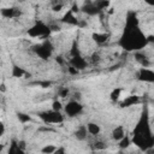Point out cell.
Instances as JSON below:
<instances>
[{
    "label": "cell",
    "instance_id": "26",
    "mask_svg": "<svg viewBox=\"0 0 154 154\" xmlns=\"http://www.w3.org/2000/svg\"><path fill=\"white\" fill-rule=\"evenodd\" d=\"M120 93H122V88H116L112 90L111 93V100L112 101H118L119 96H120Z\"/></svg>",
    "mask_w": 154,
    "mask_h": 154
},
{
    "label": "cell",
    "instance_id": "1",
    "mask_svg": "<svg viewBox=\"0 0 154 154\" xmlns=\"http://www.w3.org/2000/svg\"><path fill=\"white\" fill-rule=\"evenodd\" d=\"M132 142L142 150H148L154 144V138H153V135L150 131V126L148 123V117H147L146 111L142 114L138 124L136 125V128L134 130Z\"/></svg>",
    "mask_w": 154,
    "mask_h": 154
},
{
    "label": "cell",
    "instance_id": "4",
    "mask_svg": "<svg viewBox=\"0 0 154 154\" xmlns=\"http://www.w3.org/2000/svg\"><path fill=\"white\" fill-rule=\"evenodd\" d=\"M38 118L45 123V124H61L64 122V116L60 112H55L53 109L51 111H43L37 113Z\"/></svg>",
    "mask_w": 154,
    "mask_h": 154
},
{
    "label": "cell",
    "instance_id": "12",
    "mask_svg": "<svg viewBox=\"0 0 154 154\" xmlns=\"http://www.w3.org/2000/svg\"><path fill=\"white\" fill-rule=\"evenodd\" d=\"M138 26V19L134 11H129L126 14V26L125 28H137Z\"/></svg>",
    "mask_w": 154,
    "mask_h": 154
},
{
    "label": "cell",
    "instance_id": "11",
    "mask_svg": "<svg viewBox=\"0 0 154 154\" xmlns=\"http://www.w3.org/2000/svg\"><path fill=\"white\" fill-rule=\"evenodd\" d=\"M61 22L66 23V24H70V25H79V20L75 16V13H72L70 10L61 17Z\"/></svg>",
    "mask_w": 154,
    "mask_h": 154
},
{
    "label": "cell",
    "instance_id": "8",
    "mask_svg": "<svg viewBox=\"0 0 154 154\" xmlns=\"http://www.w3.org/2000/svg\"><path fill=\"white\" fill-rule=\"evenodd\" d=\"M79 10H82L88 16H96V14H100L101 13V11L95 5V1H84L82 4V7Z\"/></svg>",
    "mask_w": 154,
    "mask_h": 154
},
{
    "label": "cell",
    "instance_id": "40",
    "mask_svg": "<svg viewBox=\"0 0 154 154\" xmlns=\"http://www.w3.org/2000/svg\"><path fill=\"white\" fill-rule=\"evenodd\" d=\"M117 154H125V153H123V152H119V153H117Z\"/></svg>",
    "mask_w": 154,
    "mask_h": 154
},
{
    "label": "cell",
    "instance_id": "31",
    "mask_svg": "<svg viewBox=\"0 0 154 154\" xmlns=\"http://www.w3.org/2000/svg\"><path fill=\"white\" fill-rule=\"evenodd\" d=\"M90 60H91V63L95 65V64H97L99 61H100V55H99V53H93L91 54V57H90Z\"/></svg>",
    "mask_w": 154,
    "mask_h": 154
},
{
    "label": "cell",
    "instance_id": "3",
    "mask_svg": "<svg viewBox=\"0 0 154 154\" xmlns=\"http://www.w3.org/2000/svg\"><path fill=\"white\" fill-rule=\"evenodd\" d=\"M31 49H32V52H34L38 58H41V59H43V60H47L48 58L52 57V53H53L54 47H53V45H52L51 41L45 40L43 42L32 46Z\"/></svg>",
    "mask_w": 154,
    "mask_h": 154
},
{
    "label": "cell",
    "instance_id": "22",
    "mask_svg": "<svg viewBox=\"0 0 154 154\" xmlns=\"http://www.w3.org/2000/svg\"><path fill=\"white\" fill-rule=\"evenodd\" d=\"M95 5H96L97 8L102 12L103 10H106V8L109 6V1H107V0H96V1H95Z\"/></svg>",
    "mask_w": 154,
    "mask_h": 154
},
{
    "label": "cell",
    "instance_id": "23",
    "mask_svg": "<svg viewBox=\"0 0 154 154\" xmlns=\"http://www.w3.org/2000/svg\"><path fill=\"white\" fill-rule=\"evenodd\" d=\"M130 143H131V140L125 135V136L119 141V148H120V149H126V148L130 146Z\"/></svg>",
    "mask_w": 154,
    "mask_h": 154
},
{
    "label": "cell",
    "instance_id": "34",
    "mask_svg": "<svg viewBox=\"0 0 154 154\" xmlns=\"http://www.w3.org/2000/svg\"><path fill=\"white\" fill-rule=\"evenodd\" d=\"M67 70H69V72H70L71 75H77V73H78V70H76V69L72 67V66H69Z\"/></svg>",
    "mask_w": 154,
    "mask_h": 154
},
{
    "label": "cell",
    "instance_id": "21",
    "mask_svg": "<svg viewBox=\"0 0 154 154\" xmlns=\"http://www.w3.org/2000/svg\"><path fill=\"white\" fill-rule=\"evenodd\" d=\"M17 118H18V120H19L20 123H23V124H25V123H30V122L32 120V118H31L29 114L23 113V112H18V113H17Z\"/></svg>",
    "mask_w": 154,
    "mask_h": 154
},
{
    "label": "cell",
    "instance_id": "18",
    "mask_svg": "<svg viewBox=\"0 0 154 154\" xmlns=\"http://www.w3.org/2000/svg\"><path fill=\"white\" fill-rule=\"evenodd\" d=\"M87 134H88V131H87L85 125H81V126H78L77 130L75 131V137H76L78 141H84V140L87 138V136H88Z\"/></svg>",
    "mask_w": 154,
    "mask_h": 154
},
{
    "label": "cell",
    "instance_id": "39",
    "mask_svg": "<svg viewBox=\"0 0 154 154\" xmlns=\"http://www.w3.org/2000/svg\"><path fill=\"white\" fill-rule=\"evenodd\" d=\"M2 148H4V146H2V144H0V150H1Z\"/></svg>",
    "mask_w": 154,
    "mask_h": 154
},
{
    "label": "cell",
    "instance_id": "14",
    "mask_svg": "<svg viewBox=\"0 0 154 154\" xmlns=\"http://www.w3.org/2000/svg\"><path fill=\"white\" fill-rule=\"evenodd\" d=\"M138 102H140V97L137 95H130V96H126L120 102V107H130V106H134Z\"/></svg>",
    "mask_w": 154,
    "mask_h": 154
},
{
    "label": "cell",
    "instance_id": "30",
    "mask_svg": "<svg viewBox=\"0 0 154 154\" xmlns=\"http://www.w3.org/2000/svg\"><path fill=\"white\" fill-rule=\"evenodd\" d=\"M34 84H37L41 88H49L52 85V82L51 81H38V82H35Z\"/></svg>",
    "mask_w": 154,
    "mask_h": 154
},
{
    "label": "cell",
    "instance_id": "32",
    "mask_svg": "<svg viewBox=\"0 0 154 154\" xmlns=\"http://www.w3.org/2000/svg\"><path fill=\"white\" fill-rule=\"evenodd\" d=\"M53 154H66V148L65 147H57V149L54 150Z\"/></svg>",
    "mask_w": 154,
    "mask_h": 154
},
{
    "label": "cell",
    "instance_id": "2",
    "mask_svg": "<svg viewBox=\"0 0 154 154\" xmlns=\"http://www.w3.org/2000/svg\"><path fill=\"white\" fill-rule=\"evenodd\" d=\"M119 45L126 51H140L147 45V38L138 26L125 28L119 40Z\"/></svg>",
    "mask_w": 154,
    "mask_h": 154
},
{
    "label": "cell",
    "instance_id": "27",
    "mask_svg": "<svg viewBox=\"0 0 154 154\" xmlns=\"http://www.w3.org/2000/svg\"><path fill=\"white\" fill-rule=\"evenodd\" d=\"M94 148L97 149V150H103L107 148V143L105 141H101V140H97L95 143H94Z\"/></svg>",
    "mask_w": 154,
    "mask_h": 154
},
{
    "label": "cell",
    "instance_id": "20",
    "mask_svg": "<svg viewBox=\"0 0 154 154\" xmlns=\"http://www.w3.org/2000/svg\"><path fill=\"white\" fill-rule=\"evenodd\" d=\"M11 75H12V77H14V78H20V77H23V76L25 75V71H24L20 66L13 65V66H12V72H11Z\"/></svg>",
    "mask_w": 154,
    "mask_h": 154
},
{
    "label": "cell",
    "instance_id": "35",
    "mask_svg": "<svg viewBox=\"0 0 154 154\" xmlns=\"http://www.w3.org/2000/svg\"><path fill=\"white\" fill-rule=\"evenodd\" d=\"M38 131H48V132H52V131H54V130L51 129V128H40Z\"/></svg>",
    "mask_w": 154,
    "mask_h": 154
},
{
    "label": "cell",
    "instance_id": "17",
    "mask_svg": "<svg viewBox=\"0 0 154 154\" xmlns=\"http://www.w3.org/2000/svg\"><path fill=\"white\" fill-rule=\"evenodd\" d=\"M91 37H93V40H94L96 43H99V45H103L105 42L108 41L109 35L106 34V32H94Z\"/></svg>",
    "mask_w": 154,
    "mask_h": 154
},
{
    "label": "cell",
    "instance_id": "10",
    "mask_svg": "<svg viewBox=\"0 0 154 154\" xmlns=\"http://www.w3.org/2000/svg\"><path fill=\"white\" fill-rule=\"evenodd\" d=\"M70 66L75 67L78 71L79 70H84L88 66V61L84 58H82L81 55H75V57H72L70 59Z\"/></svg>",
    "mask_w": 154,
    "mask_h": 154
},
{
    "label": "cell",
    "instance_id": "6",
    "mask_svg": "<svg viewBox=\"0 0 154 154\" xmlns=\"http://www.w3.org/2000/svg\"><path fill=\"white\" fill-rule=\"evenodd\" d=\"M64 111L69 117H77L83 112V105L77 100H71L65 105Z\"/></svg>",
    "mask_w": 154,
    "mask_h": 154
},
{
    "label": "cell",
    "instance_id": "33",
    "mask_svg": "<svg viewBox=\"0 0 154 154\" xmlns=\"http://www.w3.org/2000/svg\"><path fill=\"white\" fill-rule=\"evenodd\" d=\"M48 26H49L51 31H59L60 30V26L58 24H48Z\"/></svg>",
    "mask_w": 154,
    "mask_h": 154
},
{
    "label": "cell",
    "instance_id": "29",
    "mask_svg": "<svg viewBox=\"0 0 154 154\" xmlns=\"http://www.w3.org/2000/svg\"><path fill=\"white\" fill-rule=\"evenodd\" d=\"M58 95L60 96V97H66L67 95H69V88L67 87H61L59 90H58Z\"/></svg>",
    "mask_w": 154,
    "mask_h": 154
},
{
    "label": "cell",
    "instance_id": "15",
    "mask_svg": "<svg viewBox=\"0 0 154 154\" xmlns=\"http://www.w3.org/2000/svg\"><path fill=\"white\" fill-rule=\"evenodd\" d=\"M7 154H24V149H22L18 144V141L12 140L7 150Z\"/></svg>",
    "mask_w": 154,
    "mask_h": 154
},
{
    "label": "cell",
    "instance_id": "9",
    "mask_svg": "<svg viewBox=\"0 0 154 154\" xmlns=\"http://www.w3.org/2000/svg\"><path fill=\"white\" fill-rule=\"evenodd\" d=\"M0 13L2 17L7 18V19H12V18H17L19 16H22V11L20 8L16 7V6H11V7H4L0 10Z\"/></svg>",
    "mask_w": 154,
    "mask_h": 154
},
{
    "label": "cell",
    "instance_id": "13",
    "mask_svg": "<svg viewBox=\"0 0 154 154\" xmlns=\"http://www.w3.org/2000/svg\"><path fill=\"white\" fill-rule=\"evenodd\" d=\"M135 59H136L137 63H140V64L142 65V67H149V66H150V60H149V58H148L146 54L141 53V52H136V53H135Z\"/></svg>",
    "mask_w": 154,
    "mask_h": 154
},
{
    "label": "cell",
    "instance_id": "7",
    "mask_svg": "<svg viewBox=\"0 0 154 154\" xmlns=\"http://www.w3.org/2000/svg\"><path fill=\"white\" fill-rule=\"evenodd\" d=\"M137 79L142 81V82H148V83L154 82V72H153V70H150L148 67H141L137 71Z\"/></svg>",
    "mask_w": 154,
    "mask_h": 154
},
{
    "label": "cell",
    "instance_id": "25",
    "mask_svg": "<svg viewBox=\"0 0 154 154\" xmlns=\"http://www.w3.org/2000/svg\"><path fill=\"white\" fill-rule=\"evenodd\" d=\"M63 7H64V2H63V1H60V0L52 1V8H53V11L59 12V11H60Z\"/></svg>",
    "mask_w": 154,
    "mask_h": 154
},
{
    "label": "cell",
    "instance_id": "37",
    "mask_svg": "<svg viewBox=\"0 0 154 154\" xmlns=\"http://www.w3.org/2000/svg\"><path fill=\"white\" fill-rule=\"evenodd\" d=\"M18 144H19V147L22 149H25V142L24 141H18Z\"/></svg>",
    "mask_w": 154,
    "mask_h": 154
},
{
    "label": "cell",
    "instance_id": "5",
    "mask_svg": "<svg viewBox=\"0 0 154 154\" xmlns=\"http://www.w3.org/2000/svg\"><path fill=\"white\" fill-rule=\"evenodd\" d=\"M51 29L48 24H45L43 22H36L29 30L28 35L31 37H47L51 35Z\"/></svg>",
    "mask_w": 154,
    "mask_h": 154
},
{
    "label": "cell",
    "instance_id": "24",
    "mask_svg": "<svg viewBox=\"0 0 154 154\" xmlns=\"http://www.w3.org/2000/svg\"><path fill=\"white\" fill-rule=\"evenodd\" d=\"M55 149H57L55 146H53V144H46L45 147L41 148V153L42 154H53Z\"/></svg>",
    "mask_w": 154,
    "mask_h": 154
},
{
    "label": "cell",
    "instance_id": "36",
    "mask_svg": "<svg viewBox=\"0 0 154 154\" xmlns=\"http://www.w3.org/2000/svg\"><path fill=\"white\" fill-rule=\"evenodd\" d=\"M4 132H5V126H4V124L0 122V136H2Z\"/></svg>",
    "mask_w": 154,
    "mask_h": 154
},
{
    "label": "cell",
    "instance_id": "38",
    "mask_svg": "<svg viewBox=\"0 0 154 154\" xmlns=\"http://www.w3.org/2000/svg\"><path fill=\"white\" fill-rule=\"evenodd\" d=\"M57 63H59V64H63L64 61H63V57H57Z\"/></svg>",
    "mask_w": 154,
    "mask_h": 154
},
{
    "label": "cell",
    "instance_id": "16",
    "mask_svg": "<svg viewBox=\"0 0 154 154\" xmlns=\"http://www.w3.org/2000/svg\"><path fill=\"white\" fill-rule=\"evenodd\" d=\"M124 136H125L124 126L118 125V126H116V128L113 129V131H112V138H113L114 141H120Z\"/></svg>",
    "mask_w": 154,
    "mask_h": 154
},
{
    "label": "cell",
    "instance_id": "28",
    "mask_svg": "<svg viewBox=\"0 0 154 154\" xmlns=\"http://www.w3.org/2000/svg\"><path fill=\"white\" fill-rule=\"evenodd\" d=\"M61 108H63L61 102H60V101H58V100H54V101H53V103H52V109H53V111H55V112H60V111H61Z\"/></svg>",
    "mask_w": 154,
    "mask_h": 154
},
{
    "label": "cell",
    "instance_id": "19",
    "mask_svg": "<svg viewBox=\"0 0 154 154\" xmlns=\"http://www.w3.org/2000/svg\"><path fill=\"white\" fill-rule=\"evenodd\" d=\"M87 131H88V134H90V135H93V136H97L99 134H100V126L96 124V123H88L87 124Z\"/></svg>",
    "mask_w": 154,
    "mask_h": 154
}]
</instances>
